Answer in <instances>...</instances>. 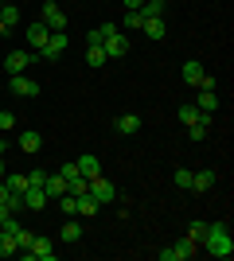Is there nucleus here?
Instances as JSON below:
<instances>
[{
	"label": "nucleus",
	"instance_id": "nucleus-29",
	"mask_svg": "<svg viewBox=\"0 0 234 261\" xmlns=\"http://www.w3.org/2000/svg\"><path fill=\"white\" fill-rule=\"evenodd\" d=\"M86 63H90V66H101V63H110V59H106V51H101V47H86Z\"/></svg>",
	"mask_w": 234,
	"mask_h": 261
},
{
	"label": "nucleus",
	"instance_id": "nucleus-27",
	"mask_svg": "<svg viewBox=\"0 0 234 261\" xmlns=\"http://www.w3.org/2000/svg\"><path fill=\"white\" fill-rule=\"evenodd\" d=\"M78 238H82V222H63V242L70 246V242H78Z\"/></svg>",
	"mask_w": 234,
	"mask_h": 261
},
{
	"label": "nucleus",
	"instance_id": "nucleus-17",
	"mask_svg": "<svg viewBox=\"0 0 234 261\" xmlns=\"http://www.w3.org/2000/svg\"><path fill=\"white\" fill-rule=\"evenodd\" d=\"M203 74H207V70H203V63H195V59H191V63H184V82H188V86H199Z\"/></svg>",
	"mask_w": 234,
	"mask_h": 261
},
{
	"label": "nucleus",
	"instance_id": "nucleus-24",
	"mask_svg": "<svg viewBox=\"0 0 234 261\" xmlns=\"http://www.w3.org/2000/svg\"><path fill=\"white\" fill-rule=\"evenodd\" d=\"M0 20H4V28H16V23H20V8H16V4H0Z\"/></svg>",
	"mask_w": 234,
	"mask_h": 261
},
{
	"label": "nucleus",
	"instance_id": "nucleus-3",
	"mask_svg": "<svg viewBox=\"0 0 234 261\" xmlns=\"http://www.w3.org/2000/svg\"><path fill=\"white\" fill-rule=\"evenodd\" d=\"M101 51H106V59H125V55H129V39L121 35V28H113V32L106 35Z\"/></svg>",
	"mask_w": 234,
	"mask_h": 261
},
{
	"label": "nucleus",
	"instance_id": "nucleus-8",
	"mask_svg": "<svg viewBox=\"0 0 234 261\" xmlns=\"http://www.w3.org/2000/svg\"><path fill=\"white\" fill-rule=\"evenodd\" d=\"M67 43H70L67 32H51V35H47V43L39 47V55H43V59H59V55L67 51Z\"/></svg>",
	"mask_w": 234,
	"mask_h": 261
},
{
	"label": "nucleus",
	"instance_id": "nucleus-11",
	"mask_svg": "<svg viewBox=\"0 0 234 261\" xmlns=\"http://www.w3.org/2000/svg\"><path fill=\"white\" fill-rule=\"evenodd\" d=\"M179 121L184 125H211V113H203L195 106H179Z\"/></svg>",
	"mask_w": 234,
	"mask_h": 261
},
{
	"label": "nucleus",
	"instance_id": "nucleus-38",
	"mask_svg": "<svg viewBox=\"0 0 234 261\" xmlns=\"http://www.w3.org/2000/svg\"><path fill=\"white\" fill-rule=\"evenodd\" d=\"M8 195H12V191H8V184H0V203H8Z\"/></svg>",
	"mask_w": 234,
	"mask_h": 261
},
{
	"label": "nucleus",
	"instance_id": "nucleus-25",
	"mask_svg": "<svg viewBox=\"0 0 234 261\" xmlns=\"http://www.w3.org/2000/svg\"><path fill=\"white\" fill-rule=\"evenodd\" d=\"M4 184H8V191H16V195H23V191H28V175H23V172H12L8 179H4Z\"/></svg>",
	"mask_w": 234,
	"mask_h": 261
},
{
	"label": "nucleus",
	"instance_id": "nucleus-16",
	"mask_svg": "<svg viewBox=\"0 0 234 261\" xmlns=\"http://www.w3.org/2000/svg\"><path fill=\"white\" fill-rule=\"evenodd\" d=\"M195 109L215 113V109H219V94H215V90H199V94H195Z\"/></svg>",
	"mask_w": 234,
	"mask_h": 261
},
{
	"label": "nucleus",
	"instance_id": "nucleus-28",
	"mask_svg": "<svg viewBox=\"0 0 234 261\" xmlns=\"http://www.w3.org/2000/svg\"><path fill=\"white\" fill-rule=\"evenodd\" d=\"M59 203H63V215H67V218H74V215H78V199L70 195V191H67V195H59Z\"/></svg>",
	"mask_w": 234,
	"mask_h": 261
},
{
	"label": "nucleus",
	"instance_id": "nucleus-5",
	"mask_svg": "<svg viewBox=\"0 0 234 261\" xmlns=\"http://www.w3.org/2000/svg\"><path fill=\"white\" fill-rule=\"evenodd\" d=\"M8 90L16 98H35V94H39V82L28 78V74H8Z\"/></svg>",
	"mask_w": 234,
	"mask_h": 261
},
{
	"label": "nucleus",
	"instance_id": "nucleus-23",
	"mask_svg": "<svg viewBox=\"0 0 234 261\" xmlns=\"http://www.w3.org/2000/svg\"><path fill=\"white\" fill-rule=\"evenodd\" d=\"M12 253H20V246H16V234L0 230V257H12Z\"/></svg>",
	"mask_w": 234,
	"mask_h": 261
},
{
	"label": "nucleus",
	"instance_id": "nucleus-34",
	"mask_svg": "<svg viewBox=\"0 0 234 261\" xmlns=\"http://www.w3.org/2000/svg\"><path fill=\"white\" fill-rule=\"evenodd\" d=\"M12 125H16V113H8V109H4V113H0V133H8Z\"/></svg>",
	"mask_w": 234,
	"mask_h": 261
},
{
	"label": "nucleus",
	"instance_id": "nucleus-20",
	"mask_svg": "<svg viewBox=\"0 0 234 261\" xmlns=\"http://www.w3.org/2000/svg\"><path fill=\"white\" fill-rule=\"evenodd\" d=\"M137 12H141L145 20H164V0H145Z\"/></svg>",
	"mask_w": 234,
	"mask_h": 261
},
{
	"label": "nucleus",
	"instance_id": "nucleus-18",
	"mask_svg": "<svg viewBox=\"0 0 234 261\" xmlns=\"http://www.w3.org/2000/svg\"><path fill=\"white\" fill-rule=\"evenodd\" d=\"M78 172L86 175V179H94V175H101V164H98V156H78Z\"/></svg>",
	"mask_w": 234,
	"mask_h": 261
},
{
	"label": "nucleus",
	"instance_id": "nucleus-6",
	"mask_svg": "<svg viewBox=\"0 0 234 261\" xmlns=\"http://www.w3.org/2000/svg\"><path fill=\"white\" fill-rule=\"evenodd\" d=\"M28 257H35V261H55L59 257V250H55V242L51 238H32V246H28Z\"/></svg>",
	"mask_w": 234,
	"mask_h": 261
},
{
	"label": "nucleus",
	"instance_id": "nucleus-35",
	"mask_svg": "<svg viewBox=\"0 0 234 261\" xmlns=\"http://www.w3.org/2000/svg\"><path fill=\"white\" fill-rule=\"evenodd\" d=\"M188 137L191 141H203V137H207V125H188Z\"/></svg>",
	"mask_w": 234,
	"mask_h": 261
},
{
	"label": "nucleus",
	"instance_id": "nucleus-41",
	"mask_svg": "<svg viewBox=\"0 0 234 261\" xmlns=\"http://www.w3.org/2000/svg\"><path fill=\"white\" fill-rule=\"evenodd\" d=\"M4 32H8V28H4V20H0V35H4Z\"/></svg>",
	"mask_w": 234,
	"mask_h": 261
},
{
	"label": "nucleus",
	"instance_id": "nucleus-32",
	"mask_svg": "<svg viewBox=\"0 0 234 261\" xmlns=\"http://www.w3.org/2000/svg\"><path fill=\"white\" fill-rule=\"evenodd\" d=\"M172 179H176V187H188V191H191V172H188V168H176Z\"/></svg>",
	"mask_w": 234,
	"mask_h": 261
},
{
	"label": "nucleus",
	"instance_id": "nucleus-37",
	"mask_svg": "<svg viewBox=\"0 0 234 261\" xmlns=\"http://www.w3.org/2000/svg\"><path fill=\"white\" fill-rule=\"evenodd\" d=\"M141 4H145V0H125V12H137Z\"/></svg>",
	"mask_w": 234,
	"mask_h": 261
},
{
	"label": "nucleus",
	"instance_id": "nucleus-13",
	"mask_svg": "<svg viewBox=\"0 0 234 261\" xmlns=\"http://www.w3.org/2000/svg\"><path fill=\"white\" fill-rule=\"evenodd\" d=\"M113 129L121 133V137H133V133H141V117L137 113H121V117L113 121Z\"/></svg>",
	"mask_w": 234,
	"mask_h": 261
},
{
	"label": "nucleus",
	"instance_id": "nucleus-30",
	"mask_svg": "<svg viewBox=\"0 0 234 261\" xmlns=\"http://www.w3.org/2000/svg\"><path fill=\"white\" fill-rule=\"evenodd\" d=\"M141 23H145V16H141V12H125V23H121V28H129V32H141Z\"/></svg>",
	"mask_w": 234,
	"mask_h": 261
},
{
	"label": "nucleus",
	"instance_id": "nucleus-15",
	"mask_svg": "<svg viewBox=\"0 0 234 261\" xmlns=\"http://www.w3.org/2000/svg\"><path fill=\"white\" fill-rule=\"evenodd\" d=\"M43 191H47V199H59V195H67V179H63V175H51L47 172V179H43Z\"/></svg>",
	"mask_w": 234,
	"mask_h": 261
},
{
	"label": "nucleus",
	"instance_id": "nucleus-40",
	"mask_svg": "<svg viewBox=\"0 0 234 261\" xmlns=\"http://www.w3.org/2000/svg\"><path fill=\"white\" fill-rule=\"evenodd\" d=\"M0 156H4V137H0Z\"/></svg>",
	"mask_w": 234,
	"mask_h": 261
},
{
	"label": "nucleus",
	"instance_id": "nucleus-26",
	"mask_svg": "<svg viewBox=\"0 0 234 261\" xmlns=\"http://www.w3.org/2000/svg\"><path fill=\"white\" fill-rule=\"evenodd\" d=\"M141 32H145L148 39H164V20H145V23H141Z\"/></svg>",
	"mask_w": 234,
	"mask_h": 261
},
{
	"label": "nucleus",
	"instance_id": "nucleus-10",
	"mask_svg": "<svg viewBox=\"0 0 234 261\" xmlns=\"http://www.w3.org/2000/svg\"><path fill=\"white\" fill-rule=\"evenodd\" d=\"M23 35H28V47H32V51H39V47L47 43V35H51V28H47L43 20H35V23H32V28H28Z\"/></svg>",
	"mask_w": 234,
	"mask_h": 261
},
{
	"label": "nucleus",
	"instance_id": "nucleus-9",
	"mask_svg": "<svg viewBox=\"0 0 234 261\" xmlns=\"http://www.w3.org/2000/svg\"><path fill=\"white\" fill-rule=\"evenodd\" d=\"M28 63H32V51H8L4 70H8V74H23V70H28Z\"/></svg>",
	"mask_w": 234,
	"mask_h": 261
},
{
	"label": "nucleus",
	"instance_id": "nucleus-21",
	"mask_svg": "<svg viewBox=\"0 0 234 261\" xmlns=\"http://www.w3.org/2000/svg\"><path fill=\"white\" fill-rule=\"evenodd\" d=\"M74 199H78V215H82V218L98 215V199L90 195V191H86V195H74Z\"/></svg>",
	"mask_w": 234,
	"mask_h": 261
},
{
	"label": "nucleus",
	"instance_id": "nucleus-22",
	"mask_svg": "<svg viewBox=\"0 0 234 261\" xmlns=\"http://www.w3.org/2000/svg\"><path fill=\"white\" fill-rule=\"evenodd\" d=\"M113 32V23H101V28H94V32H86V47H101L106 43V35Z\"/></svg>",
	"mask_w": 234,
	"mask_h": 261
},
{
	"label": "nucleus",
	"instance_id": "nucleus-31",
	"mask_svg": "<svg viewBox=\"0 0 234 261\" xmlns=\"http://www.w3.org/2000/svg\"><path fill=\"white\" fill-rule=\"evenodd\" d=\"M32 238H35L32 230H23V226H20V230H16V246H20V253H23V250H28V246H32Z\"/></svg>",
	"mask_w": 234,
	"mask_h": 261
},
{
	"label": "nucleus",
	"instance_id": "nucleus-14",
	"mask_svg": "<svg viewBox=\"0 0 234 261\" xmlns=\"http://www.w3.org/2000/svg\"><path fill=\"white\" fill-rule=\"evenodd\" d=\"M23 207L28 211H43L47 207V191L43 187H28V191H23Z\"/></svg>",
	"mask_w": 234,
	"mask_h": 261
},
{
	"label": "nucleus",
	"instance_id": "nucleus-36",
	"mask_svg": "<svg viewBox=\"0 0 234 261\" xmlns=\"http://www.w3.org/2000/svg\"><path fill=\"white\" fill-rule=\"evenodd\" d=\"M203 230H207V222H195V226L188 230V238L195 242V246H199V238H203Z\"/></svg>",
	"mask_w": 234,
	"mask_h": 261
},
{
	"label": "nucleus",
	"instance_id": "nucleus-2",
	"mask_svg": "<svg viewBox=\"0 0 234 261\" xmlns=\"http://www.w3.org/2000/svg\"><path fill=\"white\" fill-rule=\"evenodd\" d=\"M39 20H43L51 32H67V12L59 8L55 0H43V8H39Z\"/></svg>",
	"mask_w": 234,
	"mask_h": 261
},
{
	"label": "nucleus",
	"instance_id": "nucleus-12",
	"mask_svg": "<svg viewBox=\"0 0 234 261\" xmlns=\"http://www.w3.org/2000/svg\"><path fill=\"white\" fill-rule=\"evenodd\" d=\"M215 179H219V175H215L211 168H199V172H191V191H211Z\"/></svg>",
	"mask_w": 234,
	"mask_h": 261
},
{
	"label": "nucleus",
	"instance_id": "nucleus-1",
	"mask_svg": "<svg viewBox=\"0 0 234 261\" xmlns=\"http://www.w3.org/2000/svg\"><path fill=\"white\" fill-rule=\"evenodd\" d=\"M199 250H207L211 257H230L234 238H230V230H226V222H207V230H203V238H199Z\"/></svg>",
	"mask_w": 234,
	"mask_h": 261
},
{
	"label": "nucleus",
	"instance_id": "nucleus-33",
	"mask_svg": "<svg viewBox=\"0 0 234 261\" xmlns=\"http://www.w3.org/2000/svg\"><path fill=\"white\" fill-rule=\"evenodd\" d=\"M43 179H47V172H43V168H35V172H28V187H43Z\"/></svg>",
	"mask_w": 234,
	"mask_h": 261
},
{
	"label": "nucleus",
	"instance_id": "nucleus-7",
	"mask_svg": "<svg viewBox=\"0 0 234 261\" xmlns=\"http://www.w3.org/2000/svg\"><path fill=\"white\" fill-rule=\"evenodd\" d=\"M90 195L98 199V207H101V203H113V199H117V187H113L106 175H94V179H90Z\"/></svg>",
	"mask_w": 234,
	"mask_h": 261
},
{
	"label": "nucleus",
	"instance_id": "nucleus-4",
	"mask_svg": "<svg viewBox=\"0 0 234 261\" xmlns=\"http://www.w3.org/2000/svg\"><path fill=\"white\" fill-rule=\"evenodd\" d=\"M195 242L191 238H179L176 246H168V250H160V261H188V257H195Z\"/></svg>",
	"mask_w": 234,
	"mask_h": 261
},
{
	"label": "nucleus",
	"instance_id": "nucleus-39",
	"mask_svg": "<svg viewBox=\"0 0 234 261\" xmlns=\"http://www.w3.org/2000/svg\"><path fill=\"white\" fill-rule=\"evenodd\" d=\"M0 179H4V156H0Z\"/></svg>",
	"mask_w": 234,
	"mask_h": 261
},
{
	"label": "nucleus",
	"instance_id": "nucleus-19",
	"mask_svg": "<svg viewBox=\"0 0 234 261\" xmlns=\"http://www.w3.org/2000/svg\"><path fill=\"white\" fill-rule=\"evenodd\" d=\"M39 144H43V141H39V133H35V129H23V133H20V148H23L28 156L39 152Z\"/></svg>",
	"mask_w": 234,
	"mask_h": 261
}]
</instances>
